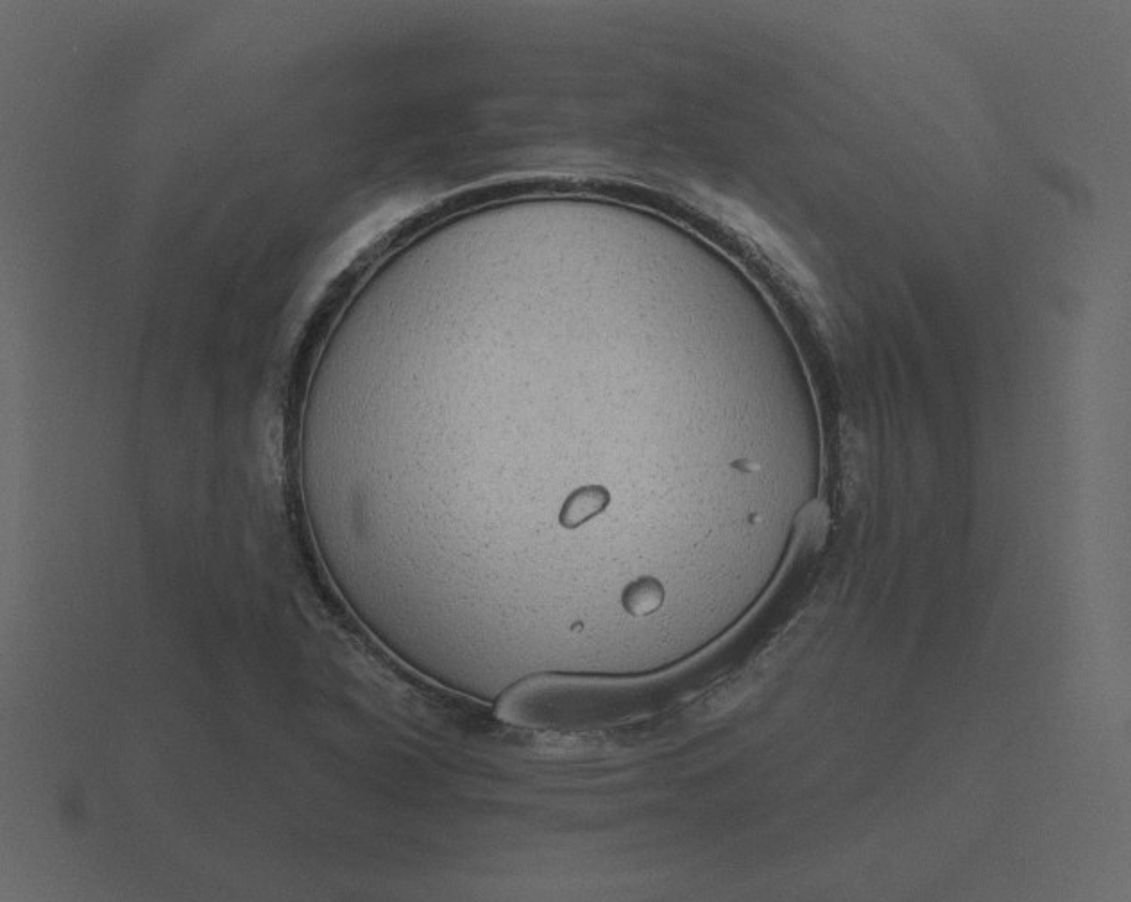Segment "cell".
Returning <instances> with one entry per match:
<instances>
[{
	"instance_id": "6da1fadb",
	"label": "cell",
	"mask_w": 1131,
	"mask_h": 902,
	"mask_svg": "<svg viewBox=\"0 0 1131 902\" xmlns=\"http://www.w3.org/2000/svg\"><path fill=\"white\" fill-rule=\"evenodd\" d=\"M607 503H609V494L604 487H584L577 493L571 494L570 500L562 509L561 523L564 527H579L604 511Z\"/></svg>"
},
{
	"instance_id": "7a4b0ae2",
	"label": "cell",
	"mask_w": 1131,
	"mask_h": 902,
	"mask_svg": "<svg viewBox=\"0 0 1131 902\" xmlns=\"http://www.w3.org/2000/svg\"><path fill=\"white\" fill-rule=\"evenodd\" d=\"M664 591L657 580L643 579L634 582L623 595V605L629 613L647 616L663 604Z\"/></svg>"
}]
</instances>
